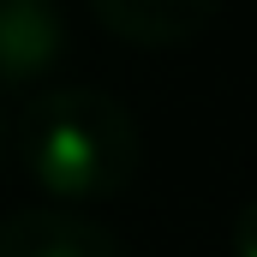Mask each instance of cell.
I'll return each mask as SVG.
<instances>
[{"label": "cell", "mask_w": 257, "mask_h": 257, "mask_svg": "<svg viewBox=\"0 0 257 257\" xmlns=\"http://www.w3.org/2000/svg\"><path fill=\"white\" fill-rule=\"evenodd\" d=\"M18 168L54 203H102L138 180L144 138L126 102L96 84H48L18 114Z\"/></svg>", "instance_id": "6da1fadb"}, {"label": "cell", "mask_w": 257, "mask_h": 257, "mask_svg": "<svg viewBox=\"0 0 257 257\" xmlns=\"http://www.w3.org/2000/svg\"><path fill=\"white\" fill-rule=\"evenodd\" d=\"M60 0H0V90H36L66 60Z\"/></svg>", "instance_id": "7a4b0ae2"}, {"label": "cell", "mask_w": 257, "mask_h": 257, "mask_svg": "<svg viewBox=\"0 0 257 257\" xmlns=\"http://www.w3.org/2000/svg\"><path fill=\"white\" fill-rule=\"evenodd\" d=\"M90 12L132 48H180L215 24L221 0H90Z\"/></svg>", "instance_id": "3957f363"}, {"label": "cell", "mask_w": 257, "mask_h": 257, "mask_svg": "<svg viewBox=\"0 0 257 257\" xmlns=\"http://www.w3.org/2000/svg\"><path fill=\"white\" fill-rule=\"evenodd\" d=\"M0 257H126L102 221L72 209H24L0 221Z\"/></svg>", "instance_id": "277c9868"}, {"label": "cell", "mask_w": 257, "mask_h": 257, "mask_svg": "<svg viewBox=\"0 0 257 257\" xmlns=\"http://www.w3.org/2000/svg\"><path fill=\"white\" fill-rule=\"evenodd\" d=\"M233 257H257V197L233 215Z\"/></svg>", "instance_id": "5b68a950"}, {"label": "cell", "mask_w": 257, "mask_h": 257, "mask_svg": "<svg viewBox=\"0 0 257 257\" xmlns=\"http://www.w3.org/2000/svg\"><path fill=\"white\" fill-rule=\"evenodd\" d=\"M0 162H6V126H0Z\"/></svg>", "instance_id": "8992f818"}]
</instances>
